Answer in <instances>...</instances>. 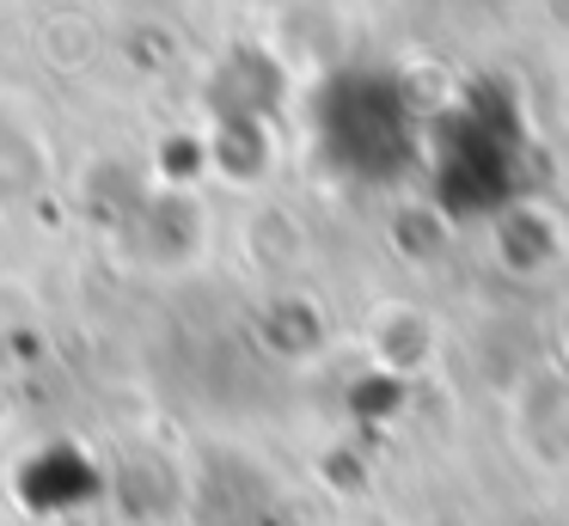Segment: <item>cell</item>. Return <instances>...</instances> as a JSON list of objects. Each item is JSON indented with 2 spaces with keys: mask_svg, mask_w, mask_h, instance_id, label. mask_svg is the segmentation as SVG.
I'll return each mask as SVG.
<instances>
[]
</instances>
